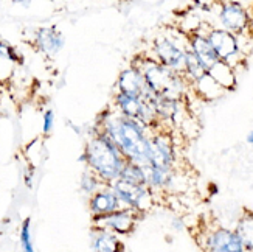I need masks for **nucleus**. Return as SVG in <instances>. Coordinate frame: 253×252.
<instances>
[{
  "label": "nucleus",
  "mask_w": 253,
  "mask_h": 252,
  "mask_svg": "<svg viewBox=\"0 0 253 252\" xmlns=\"http://www.w3.org/2000/svg\"><path fill=\"white\" fill-rule=\"evenodd\" d=\"M236 235L243 242L246 251H253V212L244 210L243 216L239 218V221L235 229Z\"/></svg>",
  "instance_id": "nucleus-21"
},
{
  "label": "nucleus",
  "mask_w": 253,
  "mask_h": 252,
  "mask_svg": "<svg viewBox=\"0 0 253 252\" xmlns=\"http://www.w3.org/2000/svg\"><path fill=\"white\" fill-rule=\"evenodd\" d=\"M132 65L141 72L143 78L146 81V86L154 95L182 100L186 83H188L183 75L165 67V65L157 62L154 58L146 56L137 58L132 62Z\"/></svg>",
  "instance_id": "nucleus-3"
},
{
  "label": "nucleus",
  "mask_w": 253,
  "mask_h": 252,
  "mask_svg": "<svg viewBox=\"0 0 253 252\" xmlns=\"http://www.w3.org/2000/svg\"><path fill=\"white\" fill-rule=\"evenodd\" d=\"M247 144H250L253 147V131H250V133L247 134Z\"/></svg>",
  "instance_id": "nucleus-28"
},
{
  "label": "nucleus",
  "mask_w": 253,
  "mask_h": 252,
  "mask_svg": "<svg viewBox=\"0 0 253 252\" xmlns=\"http://www.w3.org/2000/svg\"><path fill=\"white\" fill-rule=\"evenodd\" d=\"M146 170V185L151 190L167 189L174 181V170H165L156 167H145Z\"/></svg>",
  "instance_id": "nucleus-18"
},
{
  "label": "nucleus",
  "mask_w": 253,
  "mask_h": 252,
  "mask_svg": "<svg viewBox=\"0 0 253 252\" xmlns=\"http://www.w3.org/2000/svg\"><path fill=\"white\" fill-rule=\"evenodd\" d=\"M115 106H117V111L127 117V118H134L138 122V117H140V111H141V101L140 98L137 97H130L122 92H117L115 94Z\"/></svg>",
  "instance_id": "nucleus-19"
},
{
  "label": "nucleus",
  "mask_w": 253,
  "mask_h": 252,
  "mask_svg": "<svg viewBox=\"0 0 253 252\" xmlns=\"http://www.w3.org/2000/svg\"><path fill=\"white\" fill-rule=\"evenodd\" d=\"M154 59L165 67L183 75L185 72V49H180L177 44L168 39L167 36L156 38L152 44Z\"/></svg>",
  "instance_id": "nucleus-6"
},
{
  "label": "nucleus",
  "mask_w": 253,
  "mask_h": 252,
  "mask_svg": "<svg viewBox=\"0 0 253 252\" xmlns=\"http://www.w3.org/2000/svg\"><path fill=\"white\" fill-rule=\"evenodd\" d=\"M36 44L39 50H42L48 56H53L64 47V38L54 28H41L36 33Z\"/></svg>",
  "instance_id": "nucleus-16"
},
{
  "label": "nucleus",
  "mask_w": 253,
  "mask_h": 252,
  "mask_svg": "<svg viewBox=\"0 0 253 252\" xmlns=\"http://www.w3.org/2000/svg\"><path fill=\"white\" fill-rule=\"evenodd\" d=\"M188 49L196 54L197 59L201 61V64L205 67L207 73L217 61H221L217 58V54L214 53L213 47L210 46V42H208L207 36L201 31L188 33Z\"/></svg>",
  "instance_id": "nucleus-12"
},
{
  "label": "nucleus",
  "mask_w": 253,
  "mask_h": 252,
  "mask_svg": "<svg viewBox=\"0 0 253 252\" xmlns=\"http://www.w3.org/2000/svg\"><path fill=\"white\" fill-rule=\"evenodd\" d=\"M208 75L222 87L224 91H233L236 86V75L233 67L224 61H217L213 67L208 70Z\"/></svg>",
  "instance_id": "nucleus-17"
},
{
  "label": "nucleus",
  "mask_w": 253,
  "mask_h": 252,
  "mask_svg": "<svg viewBox=\"0 0 253 252\" xmlns=\"http://www.w3.org/2000/svg\"><path fill=\"white\" fill-rule=\"evenodd\" d=\"M156 112L162 123H177L179 117L182 115V100L177 98H167V97H157L156 103Z\"/></svg>",
  "instance_id": "nucleus-15"
},
{
  "label": "nucleus",
  "mask_w": 253,
  "mask_h": 252,
  "mask_svg": "<svg viewBox=\"0 0 253 252\" xmlns=\"http://www.w3.org/2000/svg\"><path fill=\"white\" fill-rule=\"evenodd\" d=\"M219 22L224 30L233 33V35H241L244 33L250 24V17L247 9L236 2H227L221 5L219 9Z\"/></svg>",
  "instance_id": "nucleus-10"
},
{
  "label": "nucleus",
  "mask_w": 253,
  "mask_h": 252,
  "mask_svg": "<svg viewBox=\"0 0 253 252\" xmlns=\"http://www.w3.org/2000/svg\"><path fill=\"white\" fill-rule=\"evenodd\" d=\"M252 148H253V147H252Z\"/></svg>",
  "instance_id": "nucleus-29"
},
{
  "label": "nucleus",
  "mask_w": 253,
  "mask_h": 252,
  "mask_svg": "<svg viewBox=\"0 0 253 252\" xmlns=\"http://www.w3.org/2000/svg\"><path fill=\"white\" fill-rule=\"evenodd\" d=\"M149 145H151V165L156 168L174 170L175 150L172 139L168 131H149Z\"/></svg>",
  "instance_id": "nucleus-5"
},
{
  "label": "nucleus",
  "mask_w": 253,
  "mask_h": 252,
  "mask_svg": "<svg viewBox=\"0 0 253 252\" xmlns=\"http://www.w3.org/2000/svg\"><path fill=\"white\" fill-rule=\"evenodd\" d=\"M81 160H84L96 176L107 185L120 178V171L126 162L118 148L101 133H96V136L87 144Z\"/></svg>",
  "instance_id": "nucleus-2"
},
{
  "label": "nucleus",
  "mask_w": 253,
  "mask_h": 252,
  "mask_svg": "<svg viewBox=\"0 0 253 252\" xmlns=\"http://www.w3.org/2000/svg\"><path fill=\"white\" fill-rule=\"evenodd\" d=\"M0 58H6L11 61H19V54L16 53V50L8 46V44L0 42Z\"/></svg>",
  "instance_id": "nucleus-26"
},
{
  "label": "nucleus",
  "mask_w": 253,
  "mask_h": 252,
  "mask_svg": "<svg viewBox=\"0 0 253 252\" xmlns=\"http://www.w3.org/2000/svg\"><path fill=\"white\" fill-rule=\"evenodd\" d=\"M207 75L205 67L201 64V61L197 59L196 54L190 50L185 49V72L183 76L188 83H199L204 76Z\"/></svg>",
  "instance_id": "nucleus-20"
},
{
  "label": "nucleus",
  "mask_w": 253,
  "mask_h": 252,
  "mask_svg": "<svg viewBox=\"0 0 253 252\" xmlns=\"http://www.w3.org/2000/svg\"><path fill=\"white\" fill-rule=\"evenodd\" d=\"M118 179L130 182V184H137V185H146V170H145V167L126 160L122 171H120Z\"/></svg>",
  "instance_id": "nucleus-22"
},
{
  "label": "nucleus",
  "mask_w": 253,
  "mask_h": 252,
  "mask_svg": "<svg viewBox=\"0 0 253 252\" xmlns=\"http://www.w3.org/2000/svg\"><path fill=\"white\" fill-rule=\"evenodd\" d=\"M100 133L112 142L126 160L141 167L151 165L149 131L140 122L127 118L118 111H109L100 120Z\"/></svg>",
  "instance_id": "nucleus-1"
},
{
  "label": "nucleus",
  "mask_w": 253,
  "mask_h": 252,
  "mask_svg": "<svg viewBox=\"0 0 253 252\" xmlns=\"http://www.w3.org/2000/svg\"><path fill=\"white\" fill-rule=\"evenodd\" d=\"M90 237L93 252H123V243L111 231L95 227Z\"/></svg>",
  "instance_id": "nucleus-14"
},
{
  "label": "nucleus",
  "mask_w": 253,
  "mask_h": 252,
  "mask_svg": "<svg viewBox=\"0 0 253 252\" xmlns=\"http://www.w3.org/2000/svg\"><path fill=\"white\" fill-rule=\"evenodd\" d=\"M107 187V184H104L96 174L90 170V171H85L81 178V190L87 195H95L96 192H100L101 189Z\"/></svg>",
  "instance_id": "nucleus-23"
},
{
  "label": "nucleus",
  "mask_w": 253,
  "mask_h": 252,
  "mask_svg": "<svg viewBox=\"0 0 253 252\" xmlns=\"http://www.w3.org/2000/svg\"><path fill=\"white\" fill-rule=\"evenodd\" d=\"M89 207L93 216H104V215H111L114 212H118L125 209L122 201L118 200V196L112 190L111 185L101 189L100 192H96L95 195L90 196Z\"/></svg>",
  "instance_id": "nucleus-11"
},
{
  "label": "nucleus",
  "mask_w": 253,
  "mask_h": 252,
  "mask_svg": "<svg viewBox=\"0 0 253 252\" xmlns=\"http://www.w3.org/2000/svg\"><path fill=\"white\" fill-rule=\"evenodd\" d=\"M205 36L217 54V58L232 65V59L239 54V42L233 33L224 28H211L207 31Z\"/></svg>",
  "instance_id": "nucleus-8"
},
{
  "label": "nucleus",
  "mask_w": 253,
  "mask_h": 252,
  "mask_svg": "<svg viewBox=\"0 0 253 252\" xmlns=\"http://www.w3.org/2000/svg\"><path fill=\"white\" fill-rule=\"evenodd\" d=\"M141 216L143 215L130 209H122L111 215L93 216V224L95 227L106 229V231H111L115 235H127L135 229Z\"/></svg>",
  "instance_id": "nucleus-7"
},
{
  "label": "nucleus",
  "mask_w": 253,
  "mask_h": 252,
  "mask_svg": "<svg viewBox=\"0 0 253 252\" xmlns=\"http://www.w3.org/2000/svg\"><path fill=\"white\" fill-rule=\"evenodd\" d=\"M53 123H54V112L51 111V109H48V111L43 114V125H42L43 133L48 134L50 131L53 129Z\"/></svg>",
  "instance_id": "nucleus-27"
},
{
  "label": "nucleus",
  "mask_w": 253,
  "mask_h": 252,
  "mask_svg": "<svg viewBox=\"0 0 253 252\" xmlns=\"http://www.w3.org/2000/svg\"><path fill=\"white\" fill-rule=\"evenodd\" d=\"M117 89L122 94L141 98L148 92L149 87L146 86V81L143 78L141 72L132 65V67L125 69L122 73H120L118 81H117Z\"/></svg>",
  "instance_id": "nucleus-13"
},
{
  "label": "nucleus",
  "mask_w": 253,
  "mask_h": 252,
  "mask_svg": "<svg viewBox=\"0 0 253 252\" xmlns=\"http://www.w3.org/2000/svg\"><path fill=\"white\" fill-rule=\"evenodd\" d=\"M196 86H197V91H199V94L207 97V98H216V97H219L224 92L222 87L219 86L208 73L204 76L199 83H196Z\"/></svg>",
  "instance_id": "nucleus-24"
},
{
  "label": "nucleus",
  "mask_w": 253,
  "mask_h": 252,
  "mask_svg": "<svg viewBox=\"0 0 253 252\" xmlns=\"http://www.w3.org/2000/svg\"><path fill=\"white\" fill-rule=\"evenodd\" d=\"M20 246L24 252H36L35 246H33V240H31V221L30 218L22 223L20 227Z\"/></svg>",
  "instance_id": "nucleus-25"
},
{
  "label": "nucleus",
  "mask_w": 253,
  "mask_h": 252,
  "mask_svg": "<svg viewBox=\"0 0 253 252\" xmlns=\"http://www.w3.org/2000/svg\"><path fill=\"white\" fill-rule=\"evenodd\" d=\"M111 187L118 196V200L122 201L125 209H130L140 215H145L154 207L152 190L146 185H137L117 179L111 184Z\"/></svg>",
  "instance_id": "nucleus-4"
},
{
  "label": "nucleus",
  "mask_w": 253,
  "mask_h": 252,
  "mask_svg": "<svg viewBox=\"0 0 253 252\" xmlns=\"http://www.w3.org/2000/svg\"><path fill=\"white\" fill-rule=\"evenodd\" d=\"M204 249L207 252H244V245L235 231L216 227L205 235Z\"/></svg>",
  "instance_id": "nucleus-9"
}]
</instances>
